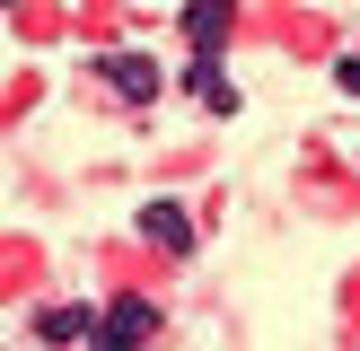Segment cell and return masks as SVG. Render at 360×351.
I'll list each match as a JSON object with an SVG mask.
<instances>
[{
	"mask_svg": "<svg viewBox=\"0 0 360 351\" xmlns=\"http://www.w3.org/2000/svg\"><path fill=\"white\" fill-rule=\"evenodd\" d=\"M141 228H150V237L167 246V255H193V220H185L176 202H150V211H141Z\"/></svg>",
	"mask_w": 360,
	"mask_h": 351,
	"instance_id": "5b68a950",
	"label": "cell"
},
{
	"mask_svg": "<svg viewBox=\"0 0 360 351\" xmlns=\"http://www.w3.org/2000/svg\"><path fill=\"white\" fill-rule=\"evenodd\" d=\"M97 79H105V88H115V97H123V105H150V97H158V88H167V70H158V62H150V53H105V62H97Z\"/></svg>",
	"mask_w": 360,
	"mask_h": 351,
	"instance_id": "7a4b0ae2",
	"label": "cell"
},
{
	"mask_svg": "<svg viewBox=\"0 0 360 351\" xmlns=\"http://www.w3.org/2000/svg\"><path fill=\"white\" fill-rule=\"evenodd\" d=\"M35 343H53V351H62V343H97V316H88L79 298H62V307L35 316Z\"/></svg>",
	"mask_w": 360,
	"mask_h": 351,
	"instance_id": "3957f363",
	"label": "cell"
},
{
	"mask_svg": "<svg viewBox=\"0 0 360 351\" xmlns=\"http://www.w3.org/2000/svg\"><path fill=\"white\" fill-rule=\"evenodd\" d=\"M185 35H193V62H211V44L229 35V9H185Z\"/></svg>",
	"mask_w": 360,
	"mask_h": 351,
	"instance_id": "8992f818",
	"label": "cell"
},
{
	"mask_svg": "<svg viewBox=\"0 0 360 351\" xmlns=\"http://www.w3.org/2000/svg\"><path fill=\"white\" fill-rule=\"evenodd\" d=\"M334 88H343V97H360V53H343V62H334Z\"/></svg>",
	"mask_w": 360,
	"mask_h": 351,
	"instance_id": "52a82bcc",
	"label": "cell"
},
{
	"mask_svg": "<svg viewBox=\"0 0 360 351\" xmlns=\"http://www.w3.org/2000/svg\"><path fill=\"white\" fill-rule=\"evenodd\" d=\"M150 333H158L150 298H115V307L97 316V343H88V351H150Z\"/></svg>",
	"mask_w": 360,
	"mask_h": 351,
	"instance_id": "6da1fadb",
	"label": "cell"
},
{
	"mask_svg": "<svg viewBox=\"0 0 360 351\" xmlns=\"http://www.w3.org/2000/svg\"><path fill=\"white\" fill-rule=\"evenodd\" d=\"M185 88L211 105V114H238V79H220V62H185Z\"/></svg>",
	"mask_w": 360,
	"mask_h": 351,
	"instance_id": "277c9868",
	"label": "cell"
}]
</instances>
